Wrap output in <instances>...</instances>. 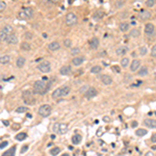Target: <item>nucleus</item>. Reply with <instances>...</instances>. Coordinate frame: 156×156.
Instances as JSON below:
<instances>
[{
    "mask_svg": "<svg viewBox=\"0 0 156 156\" xmlns=\"http://www.w3.org/2000/svg\"><path fill=\"white\" fill-rule=\"evenodd\" d=\"M50 83L46 82L45 80H36L33 83V93L39 95H45L50 88Z\"/></svg>",
    "mask_w": 156,
    "mask_h": 156,
    "instance_id": "1",
    "label": "nucleus"
},
{
    "mask_svg": "<svg viewBox=\"0 0 156 156\" xmlns=\"http://www.w3.org/2000/svg\"><path fill=\"white\" fill-rule=\"evenodd\" d=\"M52 129L56 134H65L69 130V125L66 123H55L52 127Z\"/></svg>",
    "mask_w": 156,
    "mask_h": 156,
    "instance_id": "2",
    "label": "nucleus"
},
{
    "mask_svg": "<svg viewBox=\"0 0 156 156\" xmlns=\"http://www.w3.org/2000/svg\"><path fill=\"white\" fill-rule=\"evenodd\" d=\"M52 111V107L49 104H43V105L40 106V108H39L38 113L40 114L41 117H43V118H47V117L50 116Z\"/></svg>",
    "mask_w": 156,
    "mask_h": 156,
    "instance_id": "3",
    "label": "nucleus"
},
{
    "mask_svg": "<svg viewBox=\"0 0 156 156\" xmlns=\"http://www.w3.org/2000/svg\"><path fill=\"white\" fill-rule=\"evenodd\" d=\"M22 98H23V100H24V102L27 103V104L32 105V104L35 103V100L32 96V93L29 92V91H24L22 94Z\"/></svg>",
    "mask_w": 156,
    "mask_h": 156,
    "instance_id": "4",
    "label": "nucleus"
},
{
    "mask_svg": "<svg viewBox=\"0 0 156 156\" xmlns=\"http://www.w3.org/2000/svg\"><path fill=\"white\" fill-rule=\"evenodd\" d=\"M38 70L42 73H48L51 71V64L49 61H43L38 66Z\"/></svg>",
    "mask_w": 156,
    "mask_h": 156,
    "instance_id": "5",
    "label": "nucleus"
},
{
    "mask_svg": "<svg viewBox=\"0 0 156 156\" xmlns=\"http://www.w3.org/2000/svg\"><path fill=\"white\" fill-rule=\"evenodd\" d=\"M77 23V16L74 13H69L66 16V24L68 26H73Z\"/></svg>",
    "mask_w": 156,
    "mask_h": 156,
    "instance_id": "6",
    "label": "nucleus"
},
{
    "mask_svg": "<svg viewBox=\"0 0 156 156\" xmlns=\"http://www.w3.org/2000/svg\"><path fill=\"white\" fill-rule=\"evenodd\" d=\"M6 42L10 45H15V44H17L18 42H19V39H18V35H16V33H10V35H7L6 38Z\"/></svg>",
    "mask_w": 156,
    "mask_h": 156,
    "instance_id": "7",
    "label": "nucleus"
},
{
    "mask_svg": "<svg viewBox=\"0 0 156 156\" xmlns=\"http://www.w3.org/2000/svg\"><path fill=\"white\" fill-rule=\"evenodd\" d=\"M84 95H85V97L88 98V99L94 98V97H96V96L98 95V91L96 90L95 87H88L87 91L84 93Z\"/></svg>",
    "mask_w": 156,
    "mask_h": 156,
    "instance_id": "8",
    "label": "nucleus"
},
{
    "mask_svg": "<svg viewBox=\"0 0 156 156\" xmlns=\"http://www.w3.org/2000/svg\"><path fill=\"white\" fill-rule=\"evenodd\" d=\"M140 68V61L139 59H133V61L130 65V71L131 72H136Z\"/></svg>",
    "mask_w": 156,
    "mask_h": 156,
    "instance_id": "9",
    "label": "nucleus"
},
{
    "mask_svg": "<svg viewBox=\"0 0 156 156\" xmlns=\"http://www.w3.org/2000/svg\"><path fill=\"white\" fill-rule=\"evenodd\" d=\"M145 125L149 128H152V129H156V120L155 119H146L144 121Z\"/></svg>",
    "mask_w": 156,
    "mask_h": 156,
    "instance_id": "10",
    "label": "nucleus"
},
{
    "mask_svg": "<svg viewBox=\"0 0 156 156\" xmlns=\"http://www.w3.org/2000/svg\"><path fill=\"white\" fill-rule=\"evenodd\" d=\"M154 30H155V27L152 23H147V24L145 25V33L146 35H152V33L154 32Z\"/></svg>",
    "mask_w": 156,
    "mask_h": 156,
    "instance_id": "11",
    "label": "nucleus"
},
{
    "mask_svg": "<svg viewBox=\"0 0 156 156\" xmlns=\"http://www.w3.org/2000/svg\"><path fill=\"white\" fill-rule=\"evenodd\" d=\"M127 51H128V47L127 46H120L116 49L117 55H124V54L127 53Z\"/></svg>",
    "mask_w": 156,
    "mask_h": 156,
    "instance_id": "12",
    "label": "nucleus"
},
{
    "mask_svg": "<svg viewBox=\"0 0 156 156\" xmlns=\"http://www.w3.org/2000/svg\"><path fill=\"white\" fill-rule=\"evenodd\" d=\"M151 17H152V14H151L149 10H143V12H140V14H139L140 20H148V19H150Z\"/></svg>",
    "mask_w": 156,
    "mask_h": 156,
    "instance_id": "13",
    "label": "nucleus"
},
{
    "mask_svg": "<svg viewBox=\"0 0 156 156\" xmlns=\"http://www.w3.org/2000/svg\"><path fill=\"white\" fill-rule=\"evenodd\" d=\"M25 62H26L25 57L19 56V57L17 58V61H16V65H17V67L19 68V69H22V68L25 66Z\"/></svg>",
    "mask_w": 156,
    "mask_h": 156,
    "instance_id": "14",
    "label": "nucleus"
},
{
    "mask_svg": "<svg viewBox=\"0 0 156 156\" xmlns=\"http://www.w3.org/2000/svg\"><path fill=\"white\" fill-rule=\"evenodd\" d=\"M72 69L70 66H64L61 68V70H59V73H61V75H64V76H67V75H69L70 73H71Z\"/></svg>",
    "mask_w": 156,
    "mask_h": 156,
    "instance_id": "15",
    "label": "nucleus"
},
{
    "mask_svg": "<svg viewBox=\"0 0 156 156\" xmlns=\"http://www.w3.org/2000/svg\"><path fill=\"white\" fill-rule=\"evenodd\" d=\"M48 48H49V50L50 51H56V50H58L59 48H61V44L58 43V42H52V43L49 44V46H48Z\"/></svg>",
    "mask_w": 156,
    "mask_h": 156,
    "instance_id": "16",
    "label": "nucleus"
},
{
    "mask_svg": "<svg viewBox=\"0 0 156 156\" xmlns=\"http://www.w3.org/2000/svg\"><path fill=\"white\" fill-rule=\"evenodd\" d=\"M101 80H102V82L104 83L105 85H109L113 83V78H111L109 75H102V77H101Z\"/></svg>",
    "mask_w": 156,
    "mask_h": 156,
    "instance_id": "17",
    "label": "nucleus"
},
{
    "mask_svg": "<svg viewBox=\"0 0 156 156\" xmlns=\"http://www.w3.org/2000/svg\"><path fill=\"white\" fill-rule=\"evenodd\" d=\"M83 61H84V57H82V56H75L72 59V62L74 66H80Z\"/></svg>",
    "mask_w": 156,
    "mask_h": 156,
    "instance_id": "18",
    "label": "nucleus"
},
{
    "mask_svg": "<svg viewBox=\"0 0 156 156\" xmlns=\"http://www.w3.org/2000/svg\"><path fill=\"white\" fill-rule=\"evenodd\" d=\"M16 146H14V147H12L10 149H9L7 151H5V152L2 153L1 156H15V153H16Z\"/></svg>",
    "mask_w": 156,
    "mask_h": 156,
    "instance_id": "19",
    "label": "nucleus"
},
{
    "mask_svg": "<svg viewBox=\"0 0 156 156\" xmlns=\"http://www.w3.org/2000/svg\"><path fill=\"white\" fill-rule=\"evenodd\" d=\"M70 91H71V87L69 85H64L61 87V97H66L70 94Z\"/></svg>",
    "mask_w": 156,
    "mask_h": 156,
    "instance_id": "20",
    "label": "nucleus"
},
{
    "mask_svg": "<svg viewBox=\"0 0 156 156\" xmlns=\"http://www.w3.org/2000/svg\"><path fill=\"white\" fill-rule=\"evenodd\" d=\"M81 139H82L81 135L80 134H75V135H73V137H72V143L74 145H78V144L81 143Z\"/></svg>",
    "mask_w": 156,
    "mask_h": 156,
    "instance_id": "21",
    "label": "nucleus"
},
{
    "mask_svg": "<svg viewBox=\"0 0 156 156\" xmlns=\"http://www.w3.org/2000/svg\"><path fill=\"white\" fill-rule=\"evenodd\" d=\"M90 46L92 49H97L98 46H99V40L98 38H93L90 42Z\"/></svg>",
    "mask_w": 156,
    "mask_h": 156,
    "instance_id": "22",
    "label": "nucleus"
},
{
    "mask_svg": "<svg viewBox=\"0 0 156 156\" xmlns=\"http://www.w3.org/2000/svg\"><path fill=\"white\" fill-rule=\"evenodd\" d=\"M61 97V87L54 90V92L52 93V98L53 99H58Z\"/></svg>",
    "mask_w": 156,
    "mask_h": 156,
    "instance_id": "23",
    "label": "nucleus"
},
{
    "mask_svg": "<svg viewBox=\"0 0 156 156\" xmlns=\"http://www.w3.org/2000/svg\"><path fill=\"white\" fill-rule=\"evenodd\" d=\"M23 12L25 13L27 19H29V18H31L33 16V9L31 7H25V9H23Z\"/></svg>",
    "mask_w": 156,
    "mask_h": 156,
    "instance_id": "24",
    "label": "nucleus"
},
{
    "mask_svg": "<svg viewBox=\"0 0 156 156\" xmlns=\"http://www.w3.org/2000/svg\"><path fill=\"white\" fill-rule=\"evenodd\" d=\"M10 62V56L9 55H3V56H0V64L2 65H6Z\"/></svg>",
    "mask_w": 156,
    "mask_h": 156,
    "instance_id": "25",
    "label": "nucleus"
},
{
    "mask_svg": "<svg viewBox=\"0 0 156 156\" xmlns=\"http://www.w3.org/2000/svg\"><path fill=\"white\" fill-rule=\"evenodd\" d=\"M148 73H149V70H148L147 67H142L139 69V76H147Z\"/></svg>",
    "mask_w": 156,
    "mask_h": 156,
    "instance_id": "26",
    "label": "nucleus"
},
{
    "mask_svg": "<svg viewBox=\"0 0 156 156\" xmlns=\"http://www.w3.org/2000/svg\"><path fill=\"white\" fill-rule=\"evenodd\" d=\"M26 137H27V134L25 133V132H20V133H18L17 135L15 136V139H16V140H24Z\"/></svg>",
    "mask_w": 156,
    "mask_h": 156,
    "instance_id": "27",
    "label": "nucleus"
},
{
    "mask_svg": "<svg viewBox=\"0 0 156 156\" xmlns=\"http://www.w3.org/2000/svg\"><path fill=\"white\" fill-rule=\"evenodd\" d=\"M2 30H3L5 33H7V35H10V33L14 32V28H13V26H10V25H5V26H3Z\"/></svg>",
    "mask_w": 156,
    "mask_h": 156,
    "instance_id": "28",
    "label": "nucleus"
},
{
    "mask_svg": "<svg viewBox=\"0 0 156 156\" xmlns=\"http://www.w3.org/2000/svg\"><path fill=\"white\" fill-rule=\"evenodd\" d=\"M129 26L130 25L127 22H122L121 24H120V29L123 31V32H126V31L129 29Z\"/></svg>",
    "mask_w": 156,
    "mask_h": 156,
    "instance_id": "29",
    "label": "nucleus"
},
{
    "mask_svg": "<svg viewBox=\"0 0 156 156\" xmlns=\"http://www.w3.org/2000/svg\"><path fill=\"white\" fill-rule=\"evenodd\" d=\"M21 49H22L23 51H29L31 49L30 44L27 43V42H23V43L21 44Z\"/></svg>",
    "mask_w": 156,
    "mask_h": 156,
    "instance_id": "30",
    "label": "nucleus"
},
{
    "mask_svg": "<svg viewBox=\"0 0 156 156\" xmlns=\"http://www.w3.org/2000/svg\"><path fill=\"white\" fill-rule=\"evenodd\" d=\"M139 35H140V31L139 29H135V28H134V29H132L129 32V35L131 36V38H139Z\"/></svg>",
    "mask_w": 156,
    "mask_h": 156,
    "instance_id": "31",
    "label": "nucleus"
},
{
    "mask_svg": "<svg viewBox=\"0 0 156 156\" xmlns=\"http://www.w3.org/2000/svg\"><path fill=\"white\" fill-rule=\"evenodd\" d=\"M61 152V149H59L58 147H54V148H52V149L49 151V153H50V155L52 156H56V155H58V153Z\"/></svg>",
    "mask_w": 156,
    "mask_h": 156,
    "instance_id": "32",
    "label": "nucleus"
},
{
    "mask_svg": "<svg viewBox=\"0 0 156 156\" xmlns=\"http://www.w3.org/2000/svg\"><path fill=\"white\" fill-rule=\"evenodd\" d=\"M148 133V131L146 129L144 128H142V129H137L136 131H135V134L137 135V136H144V135H146Z\"/></svg>",
    "mask_w": 156,
    "mask_h": 156,
    "instance_id": "33",
    "label": "nucleus"
},
{
    "mask_svg": "<svg viewBox=\"0 0 156 156\" xmlns=\"http://www.w3.org/2000/svg\"><path fill=\"white\" fill-rule=\"evenodd\" d=\"M121 66L123 68H127L129 66V58L128 57H124L123 59H121Z\"/></svg>",
    "mask_w": 156,
    "mask_h": 156,
    "instance_id": "34",
    "label": "nucleus"
},
{
    "mask_svg": "<svg viewBox=\"0 0 156 156\" xmlns=\"http://www.w3.org/2000/svg\"><path fill=\"white\" fill-rule=\"evenodd\" d=\"M101 71H102V68L100 66H95L91 69V73H93V74H97V73H100Z\"/></svg>",
    "mask_w": 156,
    "mask_h": 156,
    "instance_id": "35",
    "label": "nucleus"
},
{
    "mask_svg": "<svg viewBox=\"0 0 156 156\" xmlns=\"http://www.w3.org/2000/svg\"><path fill=\"white\" fill-rule=\"evenodd\" d=\"M7 33H5L3 30H0V41L1 42H4V41H6V38H7Z\"/></svg>",
    "mask_w": 156,
    "mask_h": 156,
    "instance_id": "36",
    "label": "nucleus"
},
{
    "mask_svg": "<svg viewBox=\"0 0 156 156\" xmlns=\"http://www.w3.org/2000/svg\"><path fill=\"white\" fill-rule=\"evenodd\" d=\"M102 17H103V13L102 12H96L95 14H94V19L95 20H99V19H102Z\"/></svg>",
    "mask_w": 156,
    "mask_h": 156,
    "instance_id": "37",
    "label": "nucleus"
},
{
    "mask_svg": "<svg viewBox=\"0 0 156 156\" xmlns=\"http://www.w3.org/2000/svg\"><path fill=\"white\" fill-rule=\"evenodd\" d=\"M148 53V49L146 48V47H140L139 48V55H142V56H145L146 54Z\"/></svg>",
    "mask_w": 156,
    "mask_h": 156,
    "instance_id": "38",
    "label": "nucleus"
},
{
    "mask_svg": "<svg viewBox=\"0 0 156 156\" xmlns=\"http://www.w3.org/2000/svg\"><path fill=\"white\" fill-rule=\"evenodd\" d=\"M26 110H27V107H25V106H19V107L16 109V113H25Z\"/></svg>",
    "mask_w": 156,
    "mask_h": 156,
    "instance_id": "39",
    "label": "nucleus"
},
{
    "mask_svg": "<svg viewBox=\"0 0 156 156\" xmlns=\"http://www.w3.org/2000/svg\"><path fill=\"white\" fill-rule=\"evenodd\" d=\"M24 38L26 40H31V39H33V33L30 32V31H26L24 33Z\"/></svg>",
    "mask_w": 156,
    "mask_h": 156,
    "instance_id": "40",
    "label": "nucleus"
},
{
    "mask_svg": "<svg viewBox=\"0 0 156 156\" xmlns=\"http://www.w3.org/2000/svg\"><path fill=\"white\" fill-rule=\"evenodd\" d=\"M79 53H80V48H78V47H75V48H73L71 50V54L74 56H76L77 54H79Z\"/></svg>",
    "mask_w": 156,
    "mask_h": 156,
    "instance_id": "41",
    "label": "nucleus"
},
{
    "mask_svg": "<svg viewBox=\"0 0 156 156\" xmlns=\"http://www.w3.org/2000/svg\"><path fill=\"white\" fill-rule=\"evenodd\" d=\"M64 45H65V47H67V48H70V47L72 46V41L70 40V39H66V40L64 41Z\"/></svg>",
    "mask_w": 156,
    "mask_h": 156,
    "instance_id": "42",
    "label": "nucleus"
},
{
    "mask_svg": "<svg viewBox=\"0 0 156 156\" xmlns=\"http://www.w3.org/2000/svg\"><path fill=\"white\" fill-rule=\"evenodd\" d=\"M155 3H156V0H147V1H146V5L149 7L154 6Z\"/></svg>",
    "mask_w": 156,
    "mask_h": 156,
    "instance_id": "43",
    "label": "nucleus"
},
{
    "mask_svg": "<svg viewBox=\"0 0 156 156\" xmlns=\"http://www.w3.org/2000/svg\"><path fill=\"white\" fill-rule=\"evenodd\" d=\"M18 16H19V18H20L21 20H25V19H27V17H26L25 13L23 12V10H21V12H19V14H18Z\"/></svg>",
    "mask_w": 156,
    "mask_h": 156,
    "instance_id": "44",
    "label": "nucleus"
},
{
    "mask_svg": "<svg viewBox=\"0 0 156 156\" xmlns=\"http://www.w3.org/2000/svg\"><path fill=\"white\" fill-rule=\"evenodd\" d=\"M5 9H6V3L4 1H0V13L3 12Z\"/></svg>",
    "mask_w": 156,
    "mask_h": 156,
    "instance_id": "45",
    "label": "nucleus"
},
{
    "mask_svg": "<svg viewBox=\"0 0 156 156\" xmlns=\"http://www.w3.org/2000/svg\"><path fill=\"white\" fill-rule=\"evenodd\" d=\"M151 56H153V57H156V45H154L152 47V49H151Z\"/></svg>",
    "mask_w": 156,
    "mask_h": 156,
    "instance_id": "46",
    "label": "nucleus"
},
{
    "mask_svg": "<svg viewBox=\"0 0 156 156\" xmlns=\"http://www.w3.org/2000/svg\"><path fill=\"white\" fill-rule=\"evenodd\" d=\"M27 150H28V146L25 145V146H23V147H22V149H21V151H20V153H21V154H24L25 152H27Z\"/></svg>",
    "mask_w": 156,
    "mask_h": 156,
    "instance_id": "47",
    "label": "nucleus"
},
{
    "mask_svg": "<svg viewBox=\"0 0 156 156\" xmlns=\"http://www.w3.org/2000/svg\"><path fill=\"white\" fill-rule=\"evenodd\" d=\"M87 88H88L87 85H83V87H81L79 88V93H85L87 91Z\"/></svg>",
    "mask_w": 156,
    "mask_h": 156,
    "instance_id": "48",
    "label": "nucleus"
},
{
    "mask_svg": "<svg viewBox=\"0 0 156 156\" xmlns=\"http://www.w3.org/2000/svg\"><path fill=\"white\" fill-rule=\"evenodd\" d=\"M124 4H125V1H123V0H121V1H117V3H116L117 7H122Z\"/></svg>",
    "mask_w": 156,
    "mask_h": 156,
    "instance_id": "49",
    "label": "nucleus"
},
{
    "mask_svg": "<svg viewBox=\"0 0 156 156\" xmlns=\"http://www.w3.org/2000/svg\"><path fill=\"white\" fill-rule=\"evenodd\" d=\"M7 145H9V142H2V143H0V149H3V148H5Z\"/></svg>",
    "mask_w": 156,
    "mask_h": 156,
    "instance_id": "50",
    "label": "nucleus"
},
{
    "mask_svg": "<svg viewBox=\"0 0 156 156\" xmlns=\"http://www.w3.org/2000/svg\"><path fill=\"white\" fill-rule=\"evenodd\" d=\"M151 142L152 143H156V133L152 134V137H151Z\"/></svg>",
    "mask_w": 156,
    "mask_h": 156,
    "instance_id": "51",
    "label": "nucleus"
},
{
    "mask_svg": "<svg viewBox=\"0 0 156 156\" xmlns=\"http://www.w3.org/2000/svg\"><path fill=\"white\" fill-rule=\"evenodd\" d=\"M113 70H114V71H116L117 73H120V72H121V69H120L118 66H113Z\"/></svg>",
    "mask_w": 156,
    "mask_h": 156,
    "instance_id": "52",
    "label": "nucleus"
},
{
    "mask_svg": "<svg viewBox=\"0 0 156 156\" xmlns=\"http://www.w3.org/2000/svg\"><path fill=\"white\" fill-rule=\"evenodd\" d=\"M136 126H137V122L136 121H133L131 123V127H133V128H134V127H136Z\"/></svg>",
    "mask_w": 156,
    "mask_h": 156,
    "instance_id": "53",
    "label": "nucleus"
},
{
    "mask_svg": "<svg viewBox=\"0 0 156 156\" xmlns=\"http://www.w3.org/2000/svg\"><path fill=\"white\" fill-rule=\"evenodd\" d=\"M145 156H154V154H153L152 152H148V153H146Z\"/></svg>",
    "mask_w": 156,
    "mask_h": 156,
    "instance_id": "54",
    "label": "nucleus"
},
{
    "mask_svg": "<svg viewBox=\"0 0 156 156\" xmlns=\"http://www.w3.org/2000/svg\"><path fill=\"white\" fill-rule=\"evenodd\" d=\"M104 121H105V122H108L109 121V118H108V117H104Z\"/></svg>",
    "mask_w": 156,
    "mask_h": 156,
    "instance_id": "55",
    "label": "nucleus"
},
{
    "mask_svg": "<svg viewBox=\"0 0 156 156\" xmlns=\"http://www.w3.org/2000/svg\"><path fill=\"white\" fill-rule=\"evenodd\" d=\"M3 124L6 125V126H9V122H7V121H3Z\"/></svg>",
    "mask_w": 156,
    "mask_h": 156,
    "instance_id": "56",
    "label": "nucleus"
},
{
    "mask_svg": "<svg viewBox=\"0 0 156 156\" xmlns=\"http://www.w3.org/2000/svg\"><path fill=\"white\" fill-rule=\"evenodd\" d=\"M27 118L28 119H31V114L30 113H27Z\"/></svg>",
    "mask_w": 156,
    "mask_h": 156,
    "instance_id": "57",
    "label": "nucleus"
},
{
    "mask_svg": "<svg viewBox=\"0 0 156 156\" xmlns=\"http://www.w3.org/2000/svg\"><path fill=\"white\" fill-rule=\"evenodd\" d=\"M61 156H70L69 154H68V153H64V154H62Z\"/></svg>",
    "mask_w": 156,
    "mask_h": 156,
    "instance_id": "58",
    "label": "nucleus"
}]
</instances>
